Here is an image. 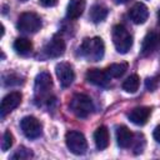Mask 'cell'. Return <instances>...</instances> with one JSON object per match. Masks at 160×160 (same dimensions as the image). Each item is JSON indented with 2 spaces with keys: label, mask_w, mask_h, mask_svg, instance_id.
I'll return each mask as SVG.
<instances>
[{
  "label": "cell",
  "mask_w": 160,
  "mask_h": 160,
  "mask_svg": "<svg viewBox=\"0 0 160 160\" xmlns=\"http://www.w3.org/2000/svg\"><path fill=\"white\" fill-rule=\"evenodd\" d=\"M44 52L48 58H60L65 52V42L61 38L54 36L44 46Z\"/></svg>",
  "instance_id": "cell-9"
},
{
  "label": "cell",
  "mask_w": 160,
  "mask_h": 160,
  "mask_svg": "<svg viewBox=\"0 0 160 160\" xmlns=\"http://www.w3.org/2000/svg\"><path fill=\"white\" fill-rule=\"evenodd\" d=\"M59 0H40V4L42 6H46V8H51V6H55L58 4Z\"/></svg>",
  "instance_id": "cell-25"
},
{
  "label": "cell",
  "mask_w": 160,
  "mask_h": 160,
  "mask_svg": "<svg viewBox=\"0 0 160 160\" xmlns=\"http://www.w3.org/2000/svg\"><path fill=\"white\" fill-rule=\"evenodd\" d=\"M111 38L116 51L120 54H126L132 46V36L130 35L128 29L121 24H118L112 28Z\"/></svg>",
  "instance_id": "cell-2"
},
{
  "label": "cell",
  "mask_w": 160,
  "mask_h": 160,
  "mask_svg": "<svg viewBox=\"0 0 160 160\" xmlns=\"http://www.w3.org/2000/svg\"><path fill=\"white\" fill-rule=\"evenodd\" d=\"M160 44V35L156 31H150L145 35L141 42V55L148 56L150 55Z\"/></svg>",
  "instance_id": "cell-12"
},
{
  "label": "cell",
  "mask_w": 160,
  "mask_h": 160,
  "mask_svg": "<svg viewBox=\"0 0 160 160\" xmlns=\"http://www.w3.org/2000/svg\"><path fill=\"white\" fill-rule=\"evenodd\" d=\"M86 80L96 86L100 88H106L110 84V76L106 70H100V69H90L86 71L85 75Z\"/></svg>",
  "instance_id": "cell-8"
},
{
  "label": "cell",
  "mask_w": 160,
  "mask_h": 160,
  "mask_svg": "<svg viewBox=\"0 0 160 160\" xmlns=\"http://www.w3.org/2000/svg\"><path fill=\"white\" fill-rule=\"evenodd\" d=\"M129 16L134 24H144L149 18V10L145 4L135 2L129 11Z\"/></svg>",
  "instance_id": "cell-13"
},
{
  "label": "cell",
  "mask_w": 160,
  "mask_h": 160,
  "mask_svg": "<svg viewBox=\"0 0 160 160\" xmlns=\"http://www.w3.org/2000/svg\"><path fill=\"white\" fill-rule=\"evenodd\" d=\"M32 156H34V154H32L31 150L21 146L16 150V152L11 156V159H29V158H32Z\"/></svg>",
  "instance_id": "cell-23"
},
{
  "label": "cell",
  "mask_w": 160,
  "mask_h": 160,
  "mask_svg": "<svg viewBox=\"0 0 160 160\" xmlns=\"http://www.w3.org/2000/svg\"><path fill=\"white\" fill-rule=\"evenodd\" d=\"M20 1H26V0H20Z\"/></svg>",
  "instance_id": "cell-29"
},
{
  "label": "cell",
  "mask_w": 160,
  "mask_h": 160,
  "mask_svg": "<svg viewBox=\"0 0 160 160\" xmlns=\"http://www.w3.org/2000/svg\"><path fill=\"white\" fill-rule=\"evenodd\" d=\"M52 86V80H51V75L46 71H42L40 74H38L36 79H35V95L36 98H42L44 95L48 94V91L51 89Z\"/></svg>",
  "instance_id": "cell-10"
},
{
  "label": "cell",
  "mask_w": 160,
  "mask_h": 160,
  "mask_svg": "<svg viewBox=\"0 0 160 160\" xmlns=\"http://www.w3.org/2000/svg\"><path fill=\"white\" fill-rule=\"evenodd\" d=\"M158 21H159V24H160V10L158 11Z\"/></svg>",
  "instance_id": "cell-28"
},
{
  "label": "cell",
  "mask_w": 160,
  "mask_h": 160,
  "mask_svg": "<svg viewBox=\"0 0 160 160\" xmlns=\"http://www.w3.org/2000/svg\"><path fill=\"white\" fill-rule=\"evenodd\" d=\"M80 52L84 58H86L90 61H99L105 52V45L102 39L99 36L84 39L80 46Z\"/></svg>",
  "instance_id": "cell-1"
},
{
  "label": "cell",
  "mask_w": 160,
  "mask_h": 160,
  "mask_svg": "<svg viewBox=\"0 0 160 160\" xmlns=\"http://www.w3.org/2000/svg\"><path fill=\"white\" fill-rule=\"evenodd\" d=\"M109 130L106 126H99L94 132V141L99 150H104L109 146Z\"/></svg>",
  "instance_id": "cell-16"
},
{
  "label": "cell",
  "mask_w": 160,
  "mask_h": 160,
  "mask_svg": "<svg viewBox=\"0 0 160 160\" xmlns=\"http://www.w3.org/2000/svg\"><path fill=\"white\" fill-rule=\"evenodd\" d=\"M20 128L22 134L28 139H38L42 132V126L40 121L34 116H25L20 121Z\"/></svg>",
  "instance_id": "cell-6"
},
{
  "label": "cell",
  "mask_w": 160,
  "mask_h": 160,
  "mask_svg": "<svg viewBox=\"0 0 160 160\" xmlns=\"http://www.w3.org/2000/svg\"><path fill=\"white\" fill-rule=\"evenodd\" d=\"M55 72H56V76L59 79V82L62 88L70 86L75 79L74 69L69 62H59L55 66Z\"/></svg>",
  "instance_id": "cell-7"
},
{
  "label": "cell",
  "mask_w": 160,
  "mask_h": 160,
  "mask_svg": "<svg viewBox=\"0 0 160 160\" xmlns=\"http://www.w3.org/2000/svg\"><path fill=\"white\" fill-rule=\"evenodd\" d=\"M126 70H128V64L126 62L111 64L106 69V71H108V74H109L110 78H120V76H122L125 74Z\"/></svg>",
  "instance_id": "cell-21"
},
{
  "label": "cell",
  "mask_w": 160,
  "mask_h": 160,
  "mask_svg": "<svg viewBox=\"0 0 160 160\" xmlns=\"http://www.w3.org/2000/svg\"><path fill=\"white\" fill-rule=\"evenodd\" d=\"M84 10H85V0H71L68 6L66 15L69 19L75 20L82 15Z\"/></svg>",
  "instance_id": "cell-17"
},
{
  "label": "cell",
  "mask_w": 160,
  "mask_h": 160,
  "mask_svg": "<svg viewBox=\"0 0 160 160\" xmlns=\"http://www.w3.org/2000/svg\"><path fill=\"white\" fill-rule=\"evenodd\" d=\"M16 26L22 32L34 34V32L40 30V28H41V19H40V16L38 14L31 12V11H26V12H22L19 16Z\"/></svg>",
  "instance_id": "cell-4"
},
{
  "label": "cell",
  "mask_w": 160,
  "mask_h": 160,
  "mask_svg": "<svg viewBox=\"0 0 160 160\" xmlns=\"http://www.w3.org/2000/svg\"><path fill=\"white\" fill-rule=\"evenodd\" d=\"M134 140V134L129 130V128L121 125V126H118L116 129V141H118V145L122 149L125 148H129L130 144Z\"/></svg>",
  "instance_id": "cell-15"
},
{
  "label": "cell",
  "mask_w": 160,
  "mask_h": 160,
  "mask_svg": "<svg viewBox=\"0 0 160 160\" xmlns=\"http://www.w3.org/2000/svg\"><path fill=\"white\" fill-rule=\"evenodd\" d=\"M12 144H14V136H12V134H11L9 130H6V131L4 132V135H2L1 150H2V151H8V150L12 146Z\"/></svg>",
  "instance_id": "cell-22"
},
{
  "label": "cell",
  "mask_w": 160,
  "mask_h": 160,
  "mask_svg": "<svg viewBox=\"0 0 160 160\" xmlns=\"http://www.w3.org/2000/svg\"><path fill=\"white\" fill-rule=\"evenodd\" d=\"M108 12H109V10H108L104 5L95 4V5H92V6H91L89 16H90V19H91V21H92V22L98 24V22H101V21H104V20L106 19Z\"/></svg>",
  "instance_id": "cell-18"
},
{
  "label": "cell",
  "mask_w": 160,
  "mask_h": 160,
  "mask_svg": "<svg viewBox=\"0 0 160 160\" xmlns=\"http://www.w3.org/2000/svg\"><path fill=\"white\" fill-rule=\"evenodd\" d=\"M152 136H154V139H155L158 142H160V125H158V126L154 129Z\"/></svg>",
  "instance_id": "cell-26"
},
{
  "label": "cell",
  "mask_w": 160,
  "mask_h": 160,
  "mask_svg": "<svg viewBox=\"0 0 160 160\" xmlns=\"http://www.w3.org/2000/svg\"><path fill=\"white\" fill-rule=\"evenodd\" d=\"M70 110L78 118H88L94 110L92 100L85 94H75L70 101Z\"/></svg>",
  "instance_id": "cell-3"
},
{
  "label": "cell",
  "mask_w": 160,
  "mask_h": 160,
  "mask_svg": "<svg viewBox=\"0 0 160 160\" xmlns=\"http://www.w3.org/2000/svg\"><path fill=\"white\" fill-rule=\"evenodd\" d=\"M65 141H66V146L68 149L75 154V155H82L86 152L88 150V142L85 136L76 130H71L69 132H66L65 135Z\"/></svg>",
  "instance_id": "cell-5"
},
{
  "label": "cell",
  "mask_w": 160,
  "mask_h": 160,
  "mask_svg": "<svg viewBox=\"0 0 160 160\" xmlns=\"http://www.w3.org/2000/svg\"><path fill=\"white\" fill-rule=\"evenodd\" d=\"M14 50L20 55H29L32 50V42L26 38H18L14 41Z\"/></svg>",
  "instance_id": "cell-19"
},
{
  "label": "cell",
  "mask_w": 160,
  "mask_h": 160,
  "mask_svg": "<svg viewBox=\"0 0 160 160\" xmlns=\"http://www.w3.org/2000/svg\"><path fill=\"white\" fill-rule=\"evenodd\" d=\"M140 85V79L136 74L130 75L129 78H126L122 82V90H125L126 92H136Z\"/></svg>",
  "instance_id": "cell-20"
},
{
  "label": "cell",
  "mask_w": 160,
  "mask_h": 160,
  "mask_svg": "<svg viewBox=\"0 0 160 160\" xmlns=\"http://www.w3.org/2000/svg\"><path fill=\"white\" fill-rule=\"evenodd\" d=\"M129 0H115V2L116 4H125V2H128Z\"/></svg>",
  "instance_id": "cell-27"
},
{
  "label": "cell",
  "mask_w": 160,
  "mask_h": 160,
  "mask_svg": "<svg viewBox=\"0 0 160 160\" xmlns=\"http://www.w3.org/2000/svg\"><path fill=\"white\" fill-rule=\"evenodd\" d=\"M21 98H22V95L19 91H11L8 95H5L1 100V108H0L1 116L4 118L6 114L12 111L15 108H18L19 104L21 102Z\"/></svg>",
  "instance_id": "cell-11"
},
{
  "label": "cell",
  "mask_w": 160,
  "mask_h": 160,
  "mask_svg": "<svg viewBox=\"0 0 160 160\" xmlns=\"http://www.w3.org/2000/svg\"><path fill=\"white\" fill-rule=\"evenodd\" d=\"M159 80H160V74H158L155 76H151V78H148L145 80V88L149 91H154L159 85Z\"/></svg>",
  "instance_id": "cell-24"
},
{
  "label": "cell",
  "mask_w": 160,
  "mask_h": 160,
  "mask_svg": "<svg viewBox=\"0 0 160 160\" xmlns=\"http://www.w3.org/2000/svg\"><path fill=\"white\" fill-rule=\"evenodd\" d=\"M150 112H151V109L148 108V106H139V108H135L132 109L130 112H129V120L135 124V125H145L149 116H150Z\"/></svg>",
  "instance_id": "cell-14"
}]
</instances>
